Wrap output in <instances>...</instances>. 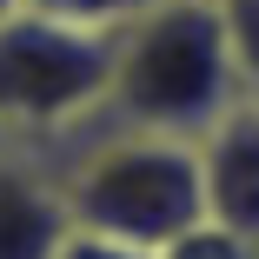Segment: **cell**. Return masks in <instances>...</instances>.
<instances>
[{
  "instance_id": "cell-1",
  "label": "cell",
  "mask_w": 259,
  "mask_h": 259,
  "mask_svg": "<svg viewBox=\"0 0 259 259\" xmlns=\"http://www.w3.org/2000/svg\"><path fill=\"white\" fill-rule=\"evenodd\" d=\"M239 67L220 20V0H146L113 33V73L100 120L199 140L239 107Z\"/></svg>"
},
{
  "instance_id": "cell-2",
  "label": "cell",
  "mask_w": 259,
  "mask_h": 259,
  "mask_svg": "<svg viewBox=\"0 0 259 259\" xmlns=\"http://www.w3.org/2000/svg\"><path fill=\"white\" fill-rule=\"evenodd\" d=\"M54 173L67 193V213L87 233H107L146 252H166L193 226H206V193H199V146L146 126L93 120L73 140H60Z\"/></svg>"
},
{
  "instance_id": "cell-3",
  "label": "cell",
  "mask_w": 259,
  "mask_h": 259,
  "mask_svg": "<svg viewBox=\"0 0 259 259\" xmlns=\"http://www.w3.org/2000/svg\"><path fill=\"white\" fill-rule=\"evenodd\" d=\"M113 73V33L80 27L60 14H0V126L14 146L54 153L107 107Z\"/></svg>"
},
{
  "instance_id": "cell-4",
  "label": "cell",
  "mask_w": 259,
  "mask_h": 259,
  "mask_svg": "<svg viewBox=\"0 0 259 259\" xmlns=\"http://www.w3.org/2000/svg\"><path fill=\"white\" fill-rule=\"evenodd\" d=\"M199 193H206V226L239 233L259 246V107L239 100L220 113L199 140Z\"/></svg>"
},
{
  "instance_id": "cell-5",
  "label": "cell",
  "mask_w": 259,
  "mask_h": 259,
  "mask_svg": "<svg viewBox=\"0 0 259 259\" xmlns=\"http://www.w3.org/2000/svg\"><path fill=\"white\" fill-rule=\"evenodd\" d=\"M73 233L60 173L47 153L7 146L0 153V259H60Z\"/></svg>"
},
{
  "instance_id": "cell-6",
  "label": "cell",
  "mask_w": 259,
  "mask_h": 259,
  "mask_svg": "<svg viewBox=\"0 0 259 259\" xmlns=\"http://www.w3.org/2000/svg\"><path fill=\"white\" fill-rule=\"evenodd\" d=\"M220 20H226V40H233L239 93L259 107V0H220Z\"/></svg>"
},
{
  "instance_id": "cell-7",
  "label": "cell",
  "mask_w": 259,
  "mask_h": 259,
  "mask_svg": "<svg viewBox=\"0 0 259 259\" xmlns=\"http://www.w3.org/2000/svg\"><path fill=\"white\" fill-rule=\"evenodd\" d=\"M27 7H40V14H60V20H80V27H107V33H120L146 0H27Z\"/></svg>"
},
{
  "instance_id": "cell-8",
  "label": "cell",
  "mask_w": 259,
  "mask_h": 259,
  "mask_svg": "<svg viewBox=\"0 0 259 259\" xmlns=\"http://www.w3.org/2000/svg\"><path fill=\"white\" fill-rule=\"evenodd\" d=\"M160 259H259V246L239 239V233H220V226H193V233L173 239Z\"/></svg>"
},
{
  "instance_id": "cell-9",
  "label": "cell",
  "mask_w": 259,
  "mask_h": 259,
  "mask_svg": "<svg viewBox=\"0 0 259 259\" xmlns=\"http://www.w3.org/2000/svg\"><path fill=\"white\" fill-rule=\"evenodd\" d=\"M60 259H160V252H146V246H126V239H107V233L73 226V233H67V246H60Z\"/></svg>"
},
{
  "instance_id": "cell-10",
  "label": "cell",
  "mask_w": 259,
  "mask_h": 259,
  "mask_svg": "<svg viewBox=\"0 0 259 259\" xmlns=\"http://www.w3.org/2000/svg\"><path fill=\"white\" fill-rule=\"evenodd\" d=\"M20 7H27V0H0V14H20Z\"/></svg>"
},
{
  "instance_id": "cell-11",
  "label": "cell",
  "mask_w": 259,
  "mask_h": 259,
  "mask_svg": "<svg viewBox=\"0 0 259 259\" xmlns=\"http://www.w3.org/2000/svg\"><path fill=\"white\" fill-rule=\"evenodd\" d=\"M7 146H14V140H7V126H0V153H7Z\"/></svg>"
}]
</instances>
